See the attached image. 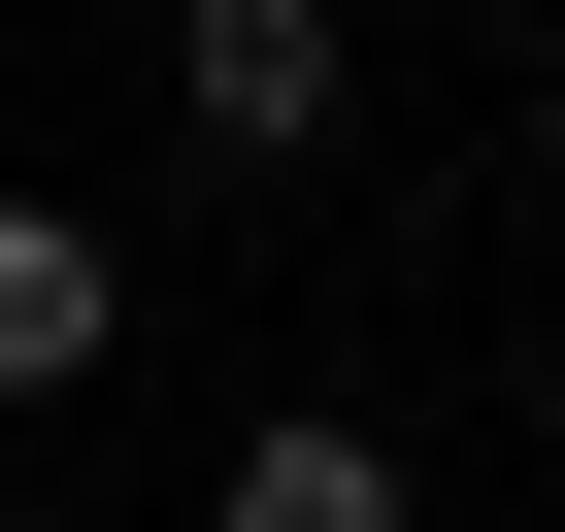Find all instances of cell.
Instances as JSON below:
<instances>
[{
	"mask_svg": "<svg viewBox=\"0 0 565 532\" xmlns=\"http://www.w3.org/2000/svg\"><path fill=\"white\" fill-rule=\"evenodd\" d=\"M134 366V233L100 200H0V400H100Z\"/></svg>",
	"mask_w": 565,
	"mask_h": 532,
	"instance_id": "7a4b0ae2",
	"label": "cell"
},
{
	"mask_svg": "<svg viewBox=\"0 0 565 532\" xmlns=\"http://www.w3.org/2000/svg\"><path fill=\"white\" fill-rule=\"evenodd\" d=\"M200 532H433V499H399V433H366V400H266V433L200 466Z\"/></svg>",
	"mask_w": 565,
	"mask_h": 532,
	"instance_id": "3957f363",
	"label": "cell"
},
{
	"mask_svg": "<svg viewBox=\"0 0 565 532\" xmlns=\"http://www.w3.org/2000/svg\"><path fill=\"white\" fill-rule=\"evenodd\" d=\"M167 100H200V167H333L366 34H333V0H167Z\"/></svg>",
	"mask_w": 565,
	"mask_h": 532,
	"instance_id": "6da1fadb",
	"label": "cell"
}]
</instances>
